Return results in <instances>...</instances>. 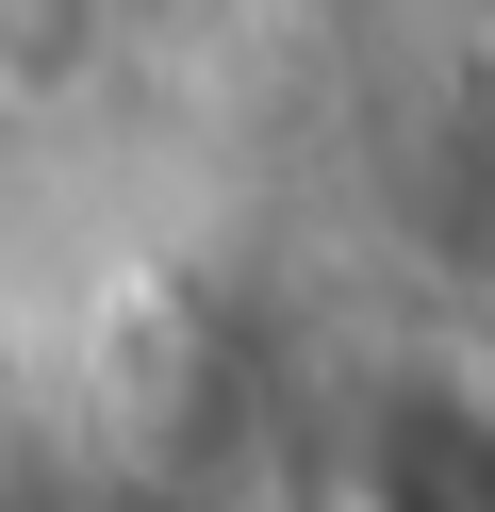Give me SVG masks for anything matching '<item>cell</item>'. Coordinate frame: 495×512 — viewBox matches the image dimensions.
Returning <instances> with one entry per match:
<instances>
[{
	"label": "cell",
	"mask_w": 495,
	"mask_h": 512,
	"mask_svg": "<svg viewBox=\"0 0 495 512\" xmlns=\"http://www.w3.org/2000/svg\"><path fill=\"white\" fill-rule=\"evenodd\" d=\"M330 496L347 512H495V380L446 347L380 364L330 430Z\"/></svg>",
	"instance_id": "1"
},
{
	"label": "cell",
	"mask_w": 495,
	"mask_h": 512,
	"mask_svg": "<svg viewBox=\"0 0 495 512\" xmlns=\"http://www.w3.org/2000/svg\"><path fill=\"white\" fill-rule=\"evenodd\" d=\"M116 50V0H0V100H83Z\"/></svg>",
	"instance_id": "2"
}]
</instances>
